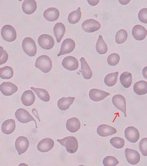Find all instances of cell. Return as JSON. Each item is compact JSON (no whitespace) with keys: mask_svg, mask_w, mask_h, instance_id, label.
<instances>
[{"mask_svg":"<svg viewBox=\"0 0 147 166\" xmlns=\"http://www.w3.org/2000/svg\"><path fill=\"white\" fill-rule=\"evenodd\" d=\"M57 141L65 147L67 151L70 153H74L78 149V142L76 138L74 136L66 137L62 139H58Z\"/></svg>","mask_w":147,"mask_h":166,"instance_id":"obj_1","label":"cell"},{"mask_svg":"<svg viewBox=\"0 0 147 166\" xmlns=\"http://www.w3.org/2000/svg\"><path fill=\"white\" fill-rule=\"evenodd\" d=\"M35 66L42 72L46 73L49 72L52 69V61L48 56L46 55H41L38 57L36 60Z\"/></svg>","mask_w":147,"mask_h":166,"instance_id":"obj_2","label":"cell"},{"mask_svg":"<svg viewBox=\"0 0 147 166\" xmlns=\"http://www.w3.org/2000/svg\"><path fill=\"white\" fill-rule=\"evenodd\" d=\"M22 47L25 52L30 57L35 56L36 53L37 46L34 40L30 37H26L23 40Z\"/></svg>","mask_w":147,"mask_h":166,"instance_id":"obj_3","label":"cell"},{"mask_svg":"<svg viewBox=\"0 0 147 166\" xmlns=\"http://www.w3.org/2000/svg\"><path fill=\"white\" fill-rule=\"evenodd\" d=\"M1 35L2 38L8 42L14 41L16 37V32L15 29L11 25H4L1 30Z\"/></svg>","mask_w":147,"mask_h":166,"instance_id":"obj_4","label":"cell"},{"mask_svg":"<svg viewBox=\"0 0 147 166\" xmlns=\"http://www.w3.org/2000/svg\"><path fill=\"white\" fill-rule=\"evenodd\" d=\"M15 116L18 121L21 123H26L31 121H34L36 128H37L36 121L26 110L22 108L18 109L15 112Z\"/></svg>","mask_w":147,"mask_h":166,"instance_id":"obj_5","label":"cell"},{"mask_svg":"<svg viewBox=\"0 0 147 166\" xmlns=\"http://www.w3.org/2000/svg\"><path fill=\"white\" fill-rule=\"evenodd\" d=\"M38 41L39 45L46 50L51 49L54 45V41L53 37L47 34L40 35L38 38Z\"/></svg>","mask_w":147,"mask_h":166,"instance_id":"obj_6","label":"cell"},{"mask_svg":"<svg viewBox=\"0 0 147 166\" xmlns=\"http://www.w3.org/2000/svg\"><path fill=\"white\" fill-rule=\"evenodd\" d=\"M100 26V24L99 22L92 19L85 20L82 24L83 30L87 33L95 32L99 29Z\"/></svg>","mask_w":147,"mask_h":166,"instance_id":"obj_7","label":"cell"},{"mask_svg":"<svg viewBox=\"0 0 147 166\" xmlns=\"http://www.w3.org/2000/svg\"><path fill=\"white\" fill-rule=\"evenodd\" d=\"M112 102L116 108L123 113L125 117H126V102L124 97L119 94L116 95L112 97Z\"/></svg>","mask_w":147,"mask_h":166,"instance_id":"obj_8","label":"cell"},{"mask_svg":"<svg viewBox=\"0 0 147 166\" xmlns=\"http://www.w3.org/2000/svg\"><path fill=\"white\" fill-rule=\"evenodd\" d=\"M75 46V43L73 39L70 38L65 39L62 42L60 51L57 56L70 53L74 50Z\"/></svg>","mask_w":147,"mask_h":166,"instance_id":"obj_9","label":"cell"},{"mask_svg":"<svg viewBox=\"0 0 147 166\" xmlns=\"http://www.w3.org/2000/svg\"><path fill=\"white\" fill-rule=\"evenodd\" d=\"M29 146V142L28 139L23 136L18 137L15 142V146L19 155L25 152Z\"/></svg>","mask_w":147,"mask_h":166,"instance_id":"obj_10","label":"cell"},{"mask_svg":"<svg viewBox=\"0 0 147 166\" xmlns=\"http://www.w3.org/2000/svg\"><path fill=\"white\" fill-rule=\"evenodd\" d=\"M62 65L65 69L69 70H76L79 66L77 60L73 56H68L65 57L62 62Z\"/></svg>","mask_w":147,"mask_h":166,"instance_id":"obj_11","label":"cell"},{"mask_svg":"<svg viewBox=\"0 0 147 166\" xmlns=\"http://www.w3.org/2000/svg\"><path fill=\"white\" fill-rule=\"evenodd\" d=\"M125 153L126 159L129 164L135 165L139 163L140 160V155L137 151L126 148Z\"/></svg>","mask_w":147,"mask_h":166,"instance_id":"obj_12","label":"cell"},{"mask_svg":"<svg viewBox=\"0 0 147 166\" xmlns=\"http://www.w3.org/2000/svg\"><path fill=\"white\" fill-rule=\"evenodd\" d=\"M124 135L126 139L132 143H136L138 140L140 136L137 129L133 126L128 127L125 129Z\"/></svg>","mask_w":147,"mask_h":166,"instance_id":"obj_13","label":"cell"},{"mask_svg":"<svg viewBox=\"0 0 147 166\" xmlns=\"http://www.w3.org/2000/svg\"><path fill=\"white\" fill-rule=\"evenodd\" d=\"M0 90L4 95L10 96L17 91L18 87L11 82H4L0 85Z\"/></svg>","mask_w":147,"mask_h":166,"instance_id":"obj_14","label":"cell"},{"mask_svg":"<svg viewBox=\"0 0 147 166\" xmlns=\"http://www.w3.org/2000/svg\"><path fill=\"white\" fill-rule=\"evenodd\" d=\"M110 93L103 90L97 89H92L90 90L89 96L90 99L92 101L95 102L103 100Z\"/></svg>","mask_w":147,"mask_h":166,"instance_id":"obj_15","label":"cell"},{"mask_svg":"<svg viewBox=\"0 0 147 166\" xmlns=\"http://www.w3.org/2000/svg\"><path fill=\"white\" fill-rule=\"evenodd\" d=\"M54 144V141L52 139L47 138L42 139L38 143L37 148L41 152H47L52 148Z\"/></svg>","mask_w":147,"mask_h":166,"instance_id":"obj_16","label":"cell"},{"mask_svg":"<svg viewBox=\"0 0 147 166\" xmlns=\"http://www.w3.org/2000/svg\"><path fill=\"white\" fill-rule=\"evenodd\" d=\"M97 132L100 136L106 137L116 133L117 130L116 128L110 126L103 124L98 127Z\"/></svg>","mask_w":147,"mask_h":166,"instance_id":"obj_17","label":"cell"},{"mask_svg":"<svg viewBox=\"0 0 147 166\" xmlns=\"http://www.w3.org/2000/svg\"><path fill=\"white\" fill-rule=\"evenodd\" d=\"M132 33L135 39L137 40H142L146 37L147 34V30L143 26L138 24L133 27Z\"/></svg>","mask_w":147,"mask_h":166,"instance_id":"obj_18","label":"cell"},{"mask_svg":"<svg viewBox=\"0 0 147 166\" xmlns=\"http://www.w3.org/2000/svg\"><path fill=\"white\" fill-rule=\"evenodd\" d=\"M37 8V3L34 0H25L22 3V10L24 13L28 14L33 13L36 10Z\"/></svg>","mask_w":147,"mask_h":166,"instance_id":"obj_19","label":"cell"},{"mask_svg":"<svg viewBox=\"0 0 147 166\" xmlns=\"http://www.w3.org/2000/svg\"><path fill=\"white\" fill-rule=\"evenodd\" d=\"M59 16V10L54 7H50L45 10L43 13L44 18L47 20L53 21L56 20Z\"/></svg>","mask_w":147,"mask_h":166,"instance_id":"obj_20","label":"cell"},{"mask_svg":"<svg viewBox=\"0 0 147 166\" xmlns=\"http://www.w3.org/2000/svg\"><path fill=\"white\" fill-rule=\"evenodd\" d=\"M35 99V97L34 92L30 90L24 92L21 97L22 104L26 106L32 105L34 102Z\"/></svg>","mask_w":147,"mask_h":166,"instance_id":"obj_21","label":"cell"},{"mask_svg":"<svg viewBox=\"0 0 147 166\" xmlns=\"http://www.w3.org/2000/svg\"><path fill=\"white\" fill-rule=\"evenodd\" d=\"M67 129L71 133H75L78 131L81 127L80 123L78 119L73 117L68 119L66 124Z\"/></svg>","mask_w":147,"mask_h":166,"instance_id":"obj_22","label":"cell"},{"mask_svg":"<svg viewBox=\"0 0 147 166\" xmlns=\"http://www.w3.org/2000/svg\"><path fill=\"white\" fill-rule=\"evenodd\" d=\"M16 127L15 121L13 119H8L4 121L2 124L1 129L2 132L6 134L12 133Z\"/></svg>","mask_w":147,"mask_h":166,"instance_id":"obj_23","label":"cell"},{"mask_svg":"<svg viewBox=\"0 0 147 166\" xmlns=\"http://www.w3.org/2000/svg\"><path fill=\"white\" fill-rule=\"evenodd\" d=\"M80 61L81 63V71L83 78L86 79H90L92 75L90 67L83 57H81Z\"/></svg>","mask_w":147,"mask_h":166,"instance_id":"obj_24","label":"cell"},{"mask_svg":"<svg viewBox=\"0 0 147 166\" xmlns=\"http://www.w3.org/2000/svg\"><path fill=\"white\" fill-rule=\"evenodd\" d=\"M65 31V27L62 23H56L53 28V32L57 42H59L64 36Z\"/></svg>","mask_w":147,"mask_h":166,"instance_id":"obj_25","label":"cell"},{"mask_svg":"<svg viewBox=\"0 0 147 166\" xmlns=\"http://www.w3.org/2000/svg\"><path fill=\"white\" fill-rule=\"evenodd\" d=\"M74 97H62L59 99L57 102L58 108L61 110L68 109L73 104L75 99Z\"/></svg>","mask_w":147,"mask_h":166,"instance_id":"obj_26","label":"cell"},{"mask_svg":"<svg viewBox=\"0 0 147 166\" xmlns=\"http://www.w3.org/2000/svg\"><path fill=\"white\" fill-rule=\"evenodd\" d=\"M133 89L134 92L138 95H142L147 93V82L140 80L134 85Z\"/></svg>","mask_w":147,"mask_h":166,"instance_id":"obj_27","label":"cell"},{"mask_svg":"<svg viewBox=\"0 0 147 166\" xmlns=\"http://www.w3.org/2000/svg\"><path fill=\"white\" fill-rule=\"evenodd\" d=\"M132 77V74L128 72H124L120 76V80L122 85L125 88H128L131 85Z\"/></svg>","mask_w":147,"mask_h":166,"instance_id":"obj_28","label":"cell"},{"mask_svg":"<svg viewBox=\"0 0 147 166\" xmlns=\"http://www.w3.org/2000/svg\"><path fill=\"white\" fill-rule=\"evenodd\" d=\"M97 52L100 54H106L107 51L108 47L102 36L99 35L96 45Z\"/></svg>","mask_w":147,"mask_h":166,"instance_id":"obj_29","label":"cell"},{"mask_svg":"<svg viewBox=\"0 0 147 166\" xmlns=\"http://www.w3.org/2000/svg\"><path fill=\"white\" fill-rule=\"evenodd\" d=\"M31 89L34 92L41 100L45 102H48L50 100V97L49 93L45 89L33 87H31Z\"/></svg>","mask_w":147,"mask_h":166,"instance_id":"obj_30","label":"cell"},{"mask_svg":"<svg viewBox=\"0 0 147 166\" xmlns=\"http://www.w3.org/2000/svg\"><path fill=\"white\" fill-rule=\"evenodd\" d=\"M118 74V71L107 74L104 79L105 84L108 86H114L117 83Z\"/></svg>","mask_w":147,"mask_h":166,"instance_id":"obj_31","label":"cell"},{"mask_svg":"<svg viewBox=\"0 0 147 166\" xmlns=\"http://www.w3.org/2000/svg\"><path fill=\"white\" fill-rule=\"evenodd\" d=\"M81 17V12L80 7H78L76 10L71 12L68 17V22L71 24L77 23Z\"/></svg>","mask_w":147,"mask_h":166,"instance_id":"obj_32","label":"cell"},{"mask_svg":"<svg viewBox=\"0 0 147 166\" xmlns=\"http://www.w3.org/2000/svg\"><path fill=\"white\" fill-rule=\"evenodd\" d=\"M14 75L13 68L10 67L6 66L0 68V77L4 79L11 78Z\"/></svg>","mask_w":147,"mask_h":166,"instance_id":"obj_33","label":"cell"},{"mask_svg":"<svg viewBox=\"0 0 147 166\" xmlns=\"http://www.w3.org/2000/svg\"><path fill=\"white\" fill-rule=\"evenodd\" d=\"M128 37V33L124 29H121L118 30L115 35L116 42L118 44L124 43Z\"/></svg>","mask_w":147,"mask_h":166,"instance_id":"obj_34","label":"cell"},{"mask_svg":"<svg viewBox=\"0 0 147 166\" xmlns=\"http://www.w3.org/2000/svg\"><path fill=\"white\" fill-rule=\"evenodd\" d=\"M111 144L116 149L122 148L124 146L125 142L122 138L115 137L111 138L110 141Z\"/></svg>","mask_w":147,"mask_h":166,"instance_id":"obj_35","label":"cell"},{"mask_svg":"<svg viewBox=\"0 0 147 166\" xmlns=\"http://www.w3.org/2000/svg\"><path fill=\"white\" fill-rule=\"evenodd\" d=\"M103 163L104 166H115L119 163V161L115 157L108 156L104 158Z\"/></svg>","mask_w":147,"mask_h":166,"instance_id":"obj_36","label":"cell"},{"mask_svg":"<svg viewBox=\"0 0 147 166\" xmlns=\"http://www.w3.org/2000/svg\"><path fill=\"white\" fill-rule=\"evenodd\" d=\"M120 60V56L116 53H113L108 56L107 61L108 64L112 66L116 65Z\"/></svg>","mask_w":147,"mask_h":166,"instance_id":"obj_37","label":"cell"},{"mask_svg":"<svg viewBox=\"0 0 147 166\" xmlns=\"http://www.w3.org/2000/svg\"><path fill=\"white\" fill-rule=\"evenodd\" d=\"M139 147L142 155L144 156H147V138L142 139L139 144Z\"/></svg>","mask_w":147,"mask_h":166,"instance_id":"obj_38","label":"cell"},{"mask_svg":"<svg viewBox=\"0 0 147 166\" xmlns=\"http://www.w3.org/2000/svg\"><path fill=\"white\" fill-rule=\"evenodd\" d=\"M139 20L142 22L147 23V8L141 9L138 14Z\"/></svg>","mask_w":147,"mask_h":166,"instance_id":"obj_39","label":"cell"},{"mask_svg":"<svg viewBox=\"0 0 147 166\" xmlns=\"http://www.w3.org/2000/svg\"><path fill=\"white\" fill-rule=\"evenodd\" d=\"M0 64L1 65L5 63L6 62L8 58V55L6 51L4 49L2 46H0Z\"/></svg>","mask_w":147,"mask_h":166,"instance_id":"obj_40","label":"cell"},{"mask_svg":"<svg viewBox=\"0 0 147 166\" xmlns=\"http://www.w3.org/2000/svg\"><path fill=\"white\" fill-rule=\"evenodd\" d=\"M88 3L90 5L92 6H95L97 5L99 2V0H87Z\"/></svg>","mask_w":147,"mask_h":166,"instance_id":"obj_41","label":"cell"},{"mask_svg":"<svg viewBox=\"0 0 147 166\" xmlns=\"http://www.w3.org/2000/svg\"><path fill=\"white\" fill-rule=\"evenodd\" d=\"M142 74L143 77L147 79V66L145 67L143 69Z\"/></svg>","mask_w":147,"mask_h":166,"instance_id":"obj_42","label":"cell"},{"mask_svg":"<svg viewBox=\"0 0 147 166\" xmlns=\"http://www.w3.org/2000/svg\"><path fill=\"white\" fill-rule=\"evenodd\" d=\"M32 112L33 114L36 116V117L38 118L39 121H40V120L37 110L36 109L33 108L32 110Z\"/></svg>","mask_w":147,"mask_h":166,"instance_id":"obj_43","label":"cell"},{"mask_svg":"<svg viewBox=\"0 0 147 166\" xmlns=\"http://www.w3.org/2000/svg\"><path fill=\"white\" fill-rule=\"evenodd\" d=\"M130 0H119V2L122 4L125 5L128 4Z\"/></svg>","mask_w":147,"mask_h":166,"instance_id":"obj_44","label":"cell"}]
</instances>
